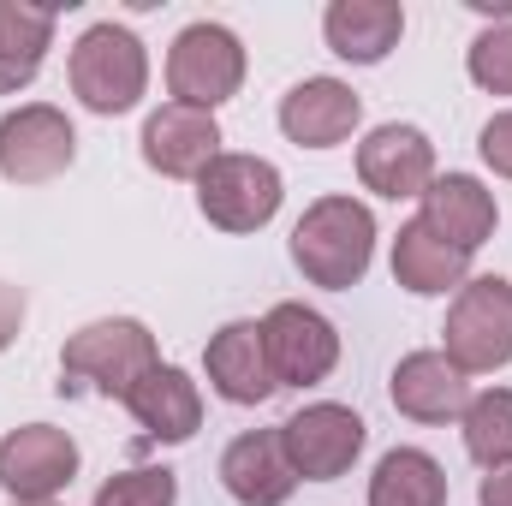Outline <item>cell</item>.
<instances>
[{
	"label": "cell",
	"instance_id": "obj_1",
	"mask_svg": "<svg viewBox=\"0 0 512 506\" xmlns=\"http://www.w3.org/2000/svg\"><path fill=\"white\" fill-rule=\"evenodd\" d=\"M292 262L310 286L352 292L376 262V215L358 197H316L292 227Z\"/></svg>",
	"mask_w": 512,
	"mask_h": 506
},
{
	"label": "cell",
	"instance_id": "obj_2",
	"mask_svg": "<svg viewBox=\"0 0 512 506\" xmlns=\"http://www.w3.org/2000/svg\"><path fill=\"white\" fill-rule=\"evenodd\" d=\"M155 364H161L155 334L137 316H102V322H84L60 346V376H66L60 387H96L108 399H126Z\"/></svg>",
	"mask_w": 512,
	"mask_h": 506
},
{
	"label": "cell",
	"instance_id": "obj_3",
	"mask_svg": "<svg viewBox=\"0 0 512 506\" xmlns=\"http://www.w3.org/2000/svg\"><path fill=\"white\" fill-rule=\"evenodd\" d=\"M72 96L90 108V114H131L137 102H143V90H149V54H143V42H137V30L126 24H114V18H102V24H90L78 42H72Z\"/></svg>",
	"mask_w": 512,
	"mask_h": 506
},
{
	"label": "cell",
	"instance_id": "obj_4",
	"mask_svg": "<svg viewBox=\"0 0 512 506\" xmlns=\"http://www.w3.org/2000/svg\"><path fill=\"white\" fill-rule=\"evenodd\" d=\"M447 364L459 376H495L512 364V280L501 274H477L453 292L447 310Z\"/></svg>",
	"mask_w": 512,
	"mask_h": 506
},
{
	"label": "cell",
	"instance_id": "obj_5",
	"mask_svg": "<svg viewBox=\"0 0 512 506\" xmlns=\"http://www.w3.org/2000/svg\"><path fill=\"white\" fill-rule=\"evenodd\" d=\"M239 84H245V42L227 24L197 18V24H185L173 36V48H167V90H173V102L215 114L221 102L239 96Z\"/></svg>",
	"mask_w": 512,
	"mask_h": 506
},
{
	"label": "cell",
	"instance_id": "obj_6",
	"mask_svg": "<svg viewBox=\"0 0 512 506\" xmlns=\"http://www.w3.org/2000/svg\"><path fill=\"white\" fill-rule=\"evenodd\" d=\"M280 197H286V179L262 155H227L221 149L197 179V209L221 233H262L280 215Z\"/></svg>",
	"mask_w": 512,
	"mask_h": 506
},
{
	"label": "cell",
	"instance_id": "obj_7",
	"mask_svg": "<svg viewBox=\"0 0 512 506\" xmlns=\"http://www.w3.org/2000/svg\"><path fill=\"white\" fill-rule=\"evenodd\" d=\"M364 441H370V423L340 399H316V405H304L280 423V447H286V465L298 471V483L346 477L358 465Z\"/></svg>",
	"mask_w": 512,
	"mask_h": 506
},
{
	"label": "cell",
	"instance_id": "obj_8",
	"mask_svg": "<svg viewBox=\"0 0 512 506\" xmlns=\"http://www.w3.org/2000/svg\"><path fill=\"white\" fill-rule=\"evenodd\" d=\"M78 161V131L60 108L24 102L0 114V179L6 185H48Z\"/></svg>",
	"mask_w": 512,
	"mask_h": 506
},
{
	"label": "cell",
	"instance_id": "obj_9",
	"mask_svg": "<svg viewBox=\"0 0 512 506\" xmlns=\"http://www.w3.org/2000/svg\"><path fill=\"white\" fill-rule=\"evenodd\" d=\"M262 346H268V370L274 387H316V381L334 376L340 364V334L322 310L310 304H274L262 316Z\"/></svg>",
	"mask_w": 512,
	"mask_h": 506
},
{
	"label": "cell",
	"instance_id": "obj_10",
	"mask_svg": "<svg viewBox=\"0 0 512 506\" xmlns=\"http://www.w3.org/2000/svg\"><path fill=\"white\" fill-rule=\"evenodd\" d=\"M78 477V441L54 423H18L0 435V489L12 501H54Z\"/></svg>",
	"mask_w": 512,
	"mask_h": 506
},
{
	"label": "cell",
	"instance_id": "obj_11",
	"mask_svg": "<svg viewBox=\"0 0 512 506\" xmlns=\"http://www.w3.org/2000/svg\"><path fill=\"white\" fill-rule=\"evenodd\" d=\"M358 179L364 191H376L387 203H405V197H423L435 185V143L417 126H376L358 143Z\"/></svg>",
	"mask_w": 512,
	"mask_h": 506
},
{
	"label": "cell",
	"instance_id": "obj_12",
	"mask_svg": "<svg viewBox=\"0 0 512 506\" xmlns=\"http://www.w3.org/2000/svg\"><path fill=\"white\" fill-rule=\"evenodd\" d=\"M221 155V126L215 114L203 108H185V102H161L149 120H143V161L161 173V179H203V167Z\"/></svg>",
	"mask_w": 512,
	"mask_h": 506
},
{
	"label": "cell",
	"instance_id": "obj_13",
	"mask_svg": "<svg viewBox=\"0 0 512 506\" xmlns=\"http://www.w3.org/2000/svg\"><path fill=\"white\" fill-rule=\"evenodd\" d=\"M358 120H364V102L340 78H304L280 96V131L298 149H334L358 131Z\"/></svg>",
	"mask_w": 512,
	"mask_h": 506
},
{
	"label": "cell",
	"instance_id": "obj_14",
	"mask_svg": "<svg viewBox=\"0 0 512 506\" xmlns=\"http://www.w3.org/2000/svg\"><path fill=\"white\" fill-rule=\"evenodd\" d=\"M387 399L411 423H459L465 405H471V376H459L447 364V352H405L393 364Z\"/></svg>",
	"mask_w": 512,
	"mask_h": 506
},
{
	"label": "cell",
	"instance_id": "obj_15",
	"mask_svg": "<svg viewBox=\"0 0 512 506\" xmlns=\"http://www.w3.org/2000/svg\"><path fill=\"white\" fill-rule=\"evenodd\" d=\"M429 233H441L453 251L477 256L489 239H495V221H501V209H495V191L483 185V179H471V173H435V185L423 191V215H417Z\"/></svg>",
	"mask_w": 512,
	"mask_h": 506
},
{
	"label": "cell",
	"instance_id": "obj_16",
	"mask_svg": "<svg viewBox=\"0 0 512 506\" xmlns=\"http://www.w3.org/2000/svg\"><path fill=\"white\" fill-rule=\"evenodd\" d=\"M126 411L137 417V429L149 441H161V447H179V441H191L203 429V393L179 364H155L126 393Z\"/></svg>",
	"mask_w": 512,
	"mask_h": 506
},
{
	"label": "cell",
	"instance_id": "obj_17",
	"mask_svg": "<svg viewBox=\"0 0 512 506\" xmlns=\"http://www.w3.org/2000/svg\"><path fill=\"white\" fill-rule=\"evenodd\" d=\"M221 483L239 506H286L298 489V471L286 465L280 429H251L221 453Z\"/></svg>",
	"mask_w": 512,
	"mask_h": 506
},
{
	"label": "cell",
	"instance_id": "obj_18",
	"mask_svg": "<svg viewBox=\"0 0 512 506\" xmlns=\"http://www.w3.org/2000/svg\"><path fill=\"white\" fill-rule=\"evenodd\" d=\"M209 387L227 405H262L274 393V370H268V346H262V322H227L221 334H209L203 352Z\"/></svg>",
	"mask_w": 512,
	"mask_h": 506
},
{
	"label": "cell",
	"instance_id": "obj_19",
	"mask_svg": "<svg viewBox=\"0 0 512 506\" xmlns=\"http://www.w3.org/2000/svg\"><path fill=\"white\" fill-rule=\"evenodd\" d=\"M322 36L340 60L352 66H382L405 36V6L399 0H334L322 12Z\"/></svg>",
	"mask_w": 512,
	"mask_h": 506
},
{
	"label": "cell",
	"instance_id": "obj_20",
	"mask_svg": "<svg viewBox=\"0 0 512 506\" xmlns=\"http://www.w3.org/2000/svg\"><path fill=\"white\" fill-rule=\"evenodd\" d=\"M393 280L405 292H417V298H441V292H459L471 280V256L453 251L423 221H405L399 239H393Z\"/></svg>",
	"mask_w": 512,
	"mask_h": 506
},
{
	"label": "cell",
	"instance_id": "obj_21",
	"mask_svg": "<svg viewBox=\"0 0 512 506\" xmlns=\"http://www.w3.org/2000/svg\"><path fill=\"white\" fill-rule=\"evenodd\" d=\"M54 48V12L24 6V0H0V96L24 90L42 60Z\"/></svg>",
	"mask_w": 512,
	"mask_h": 506
},
{
	"label": "cell",
	"instance_id": "obj_22",
	"mask_svg": "<svg viewBox=\"0 0 512 506\" xmlns=\"http://www.w3.org/2000/svg\"><path fill=\"white\" fill-rule=\"evenodd\" d=\"M370 506H447V471L423 447H393L382 453L370 477Z\"/></svg>",
	"mask_w": 512,
	"mask_h": 506
},
{
	"label": "cell",
	"instance_id": "obj_23",
	"mask_svg": "<svg viewBox=\"0 0 512 506\" xmlns=\"http://www.w3.org/2000/svg\"><path fill=\"white\" fill-rule=\"evenodd\" d=\"M459 429H465V453H471L483 471L512 465V387H483V393H471Z\"/></svg>",
	"mask_w": 512,
	"mask_h": 506
},
{
	"label": "cell",
	"instance_id": "obj_24",
	"mask_svg": "<svg viewBox=\"0 0 512 506\" xmlns=\"http://www.w3.org/2000/svg\"><path fill=\"white\" fill-rule=\"evenodd\" d=\"M173 501H179V477L167 465H137V471L108 477L90 506H173Z\"/></svg>",
	"mask_w": 512,
	"mask_h": 506
},
{
	"label": "cell",
	"instance_id": "obj_25",
	"mask_svg": "<svg viewBox=\"0 0 512 506\" xmlns=\"http://www.w3.org/2000/svg\"><path fill=\"white\" fill-rule=\"evenodd\" d=\"M465 72H471L477 90H489V96H512V24H489V30H477V42H471V54H465Z\"/></svg>",
	"mask_w": 512,
	"mask_h": 506
},
{
	"label": "cell",
	"instance_id": "obj_26",
	"mask_svg": "<svg viewBox=\"0 0 512 506\" xmlns=\"http://www.w3.org/2000/svg\"><path fill=\"white\" fill-rule=\"evenodd\" d=\"M477 149H483V161H489L501 179H512V108H507V114H495V120L483 126Z\"/></svg>",
	"mask_w": 512,
	"mask_h": 506
},
{
	"label": "cell",
	"instance_id": "obj_27",
	"mask_svg": "<svg viewBox=\"0 0 512 506\" xmlns=\"http://www.w3.org/2000/svg\"><path fill=\"white\" fill-rule=\"evenodd\" d=\"M18 328H24V292L0 280V352L18 340Z\"/></svg>",
	"mask_w": 512,
	"mask_h": 506
},
{
	"label": "cell",
	"instance_id": "obj_28",
	"mask_svg": "<svg viewBox=\"0 0 512 506\" xmlns=\"http://www.w3.org/2000/svg\"><path fill=\"white\" fill-rule=\"evenodd\" d=\"M477 506H512V465H501V471H489V477H483Z\"/></svg>",
	"mask_w": 512,
	"mask_h": 506
},
{
	"label": "cell",
	"instance_id": "obj_29",
	"mask_svg": "<svg viewBox=\"0 0 512 506\" xmlns=\"http://www.w3.org/2000/svg\"><path fill=\"white\" fill-rule=\"evenodd\" d=\"M12 506H54V501H12Z\"/></svg>",
	"mask_w": 512,
	"mask_h": 506
}]
</instances>
